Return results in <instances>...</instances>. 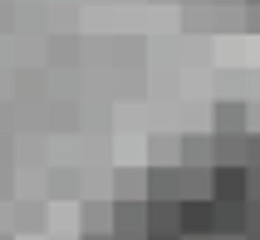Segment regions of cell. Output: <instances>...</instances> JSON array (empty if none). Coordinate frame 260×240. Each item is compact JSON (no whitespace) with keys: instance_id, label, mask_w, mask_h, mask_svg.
<instances>
[{"instance_id":"obj_11","label":"cell","mask_w":260,"mask_h":240,"mask_svg":"<svg viewBox=\"0 0 260 240\" xmlns=\"http://www.w3.org/2000/svg\"><path fill=\"white\" fill-rule=\"evenodd\" d=\"M246 206H260V172L246 167Z\"/></svg>"},{"instance_id":"obj_8","label":"cell","mask_w":260,"mask_h":240,"mask_svg":"<svg viewBox=\"0 0 260 240\" xmlns=\"http://www.w3.org/2000/svg\"><path fill=\"white\" fill-rule=\"evenodd\" d=\"M113 226V201H88L84 206V235H108Z\"/></svg>"},{"instance_id":"obj_1","label":"cell","mask_w":260,"mask_h":240,"mask_svg":"<svg viewBox=\"0 0 260 240\" xmlns=\"http://www.w3.org/2000/svg\"><path fill=\"white\" fill-rule=\"evenodd\" d=\"M206 196L211 201H246V167H211L206 172Z\"/></svg>"},{"instance_id":"obj_15","label":"cell","mask_w":260,"mask_h":240,"mask_svg":"<svg viewBox=\"0 0 260 240\" xmlns=\"http://www.w3.org/2000/svg\"><path fill=\"white\" fill-rule=\"evenodd\" d=\"M216 5H246V0H216Z\"/></svg>"},{"instance_id":"obj_14","label":"cell","mask_w":260,"mask_h":240,"mask_svg":"<svg viewBox=\"0 0 260 240\" xmlns=\"http://www.w3.org/2000/svg\"><path fill=\"white\" fill-rule=\"evenodd\" d=\"M177 240H182V235H177ZM187 240H216V235H187Z\"/></svg>"},{"instance_id":"obj_4","label":"cell","mask_w":260,"mask_h":240,"mask_svg":"<svg viewBox=\"0 0 260 240\" xmlns=\"http://www.w3.org/2000/svg\"><path fill=\"white\" fill-rule=\"evenodd\" d=\"M177 235H211V201H177Z\"/></svg>"},{"instance_id":"obj_13","label":"cell","mask_w":260,"mask_h":240,"mask_svg":"<svg viewBox=\"0 0 260 240\" xmlns=\"http://www.w3.org/2000/svg\"><path fill=\"white\" fill-rule=\"evenodd\" d=\"M246 15H250V20H246V29H260V5H246Z\"/></svg>"},{"instance_id":"obj_5","label":"cell","mask_w":260,"mask_h":240,"mask_svg":"<svg viewBox=\"0 0 260 240\" xmlns=\"http://www.w3.org/2000/svg\"><path fill=\"white\" fill-rule=\"evenodd\" d=\"M177 167L182 172H211V138L206 132H197V138L182 132V142H177Z\"/></svg>"},{"instance_id":"obj_18","label":"cell","mask_w":260,"mask_h":240,"mask_svg":"<svg viewBox=\"0 0 260 240\" xmlns=\"http://www.w3.org/2000/svg\"><path fill=\"white\" fill-rule=\"evenodd\" d=\"M246 5H260V0H246Z\"/></svg>"},{"instance_id":"obj_10","label":"cell","mask_w":260,"mask_h":240,"mask_svg":"<svg viewBox=\"0 0 260 240\" xmlns=\"http://www.w3.org/2000/svg\"><path fill=\"white\" fill-rule=\"evenodd\" d=\"M241 167L260 172V132H246V138H241Z\"/></svg>"},{"instance_id":"obj_3","label":"cell","mask_w":260,"mask_h":240,"mask_svg":"<svg viewBox=\"0 0 260 240\" xmlns=\"http://www.w3.org/2000/svg\"><path fill=\"white\" fill-rule=\"evenodd\" d=\"M250 108L246 103H216L211 108V138H246L250 132Z\"/></svg>"},{"instance_id":"obj_17","label":"cell","mask_w":260,"mask_h":240,"mask_svg":"<svg viewBox=\"0 0 260 240\" xmlns=\"http://www.w3.org/2000/svg\"><path fill=\"white\" fill-rule=\"evenodd\" d=\"M147 240H177V235H147Z\"/></svg>"},{"instance_id":"obj_16","label":"cell","mask_w":260,"mask_h":240,"mask_svg":"<svg viewBox=\"0 0 260 240\" xmlns=\"http://www.w3.org/2000/svg\"><path fill=\"white\" fill-rule=\"evenodd\" d=\"M84 240H113V235H84Z\"/></svg>"},{"instance_id":"obj_2","label":"cell","mask_w":260,"mask_h":240,"mask_svg":"<svg viewBox=\"0 0 260 240\" xmlns=\"http://www.w3.org/2000/svg\"><path fill=\"white\" fill-rule=\"evenodd\" d=\"M143 201H182V167L143 172Z\"/></svg>"},{"instance_id":"obj_12","label":"cell","mask_w":260,"mask_h":240,"mask_svg":"<svg viewBox=\"0 0 260 240\" xmlns=\"http://www.w3.org/2000/svg\"><path fill=\"white\" fill-rule=\"evenodd\" d=\"M246 240H260V206H246Z\"/></svg>"},{"instance_id":"obj_6","label":"cell","mask_w":260,"mask_h":240,"mask_svg":"<svg viewBox=\"0 0 260 240\" xmlns=\"http://www.w3.org/2000/svg\"><path fill=\"white\" fill-rule=\"evenodd\" d=\"M211 235H246V201H211Z\"/></svg>"},{"instance_id":"obj_9","label":"cell","mask_w":260,"mask_h":240,"mask_svg":"<svg viewBox=\"0 0 260 240\" xmlns=\"http://www.w3.org/2000/svg\"><path fill=\"white\" fill-rule=\"evenodd\" d=\"M113 201H143V172H133V167L118 172V182H113Z\"/></svg>"},{"instance_id":"obj_7","label":"cell","mask_w":260,"mask_h":240,"mask_svg":"<svg viewBox=\"0 0 260 240\" xmlns=\"http://www.w3.org/2000/svg\"><path fill=\"white\" fill-rule=\"evenodd\" d=\"M147 235H177V201H143Z\"/></svg>"}]
</instances>
